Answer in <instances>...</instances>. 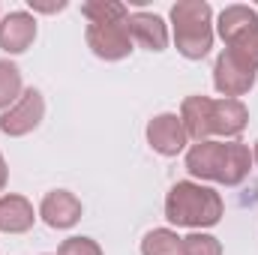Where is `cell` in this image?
<instances>
[{"mask_svg": "<svg viewBox=\"0 0 258 255\" xmlns=\"http://www.w3.org/2000/svg\"><path fill=\"white\" fill-rule=\"evenodd\" d=\"M258 72L243 66L240 60H234L228 51H222L213 63V87L225 96V99H237L243 93H249L255 87Z\"/></svg>", "mask_w": 258, "mask_h": 255, "instance_id": "7", "label": "cell"}, {"mask_svg": "<svg viewBox=\"0 0 258 255\" xmlns=\"http://www.w3.org/2000/svg\"><path fill=\"white\" fill-rule=\"evenodd\" d=\"M30 3V9L33 12H60V9H66V0H57V3H42V0H27Z\"/></svg>", "mask_w": 258, "mask_h": 255, "instance_id": "20", "label": "cell"}, {"mask_svg": "<svg viewBox=\"0 0 258 255\" xmlns=\"http://www.w3.org/2000/svg\"><path fill=\"white\" fill-rule=\"evenodd\" d=\"M174 45L186 60H201L213 48V9L204 0H177L171 6Z\"/></svg>", "mask_w": 258, "mask_h": 255, "instance_id": "3", "label": "cell"}, {"mask_svg": "<svg viewBox=\"0 0 258 255\" xmlns=\"http://www.w3.org/2000/svg\"><path fill=\"white\" fill-rule=\"evenodd\" d=\"M36 222V213H33V204L24 198V195H0V231L6 234H24L30 231Z\"/></svg>", "mask_w": 258, "mask_h": 255, "instance_id": "13", "label": "cell"}, {"mask_svg": "<svg viewBox=\"0 0 258 255\" xmlns=\"http://www.w3.org/2000/svg\"><path fill=\"white\" fill-rule=\"evenodd\" d=\"M180 120L192 141H207L213 135V99L210 96H186L180 105Z\"/></svg>", "mask_w": 258, "mask_h": 255, "instance_id": "12", "label": "cell"}, {"mask_svg": "<svg viewBox=\"0 0 258 255\" xmlns=\"http://www.w3.org/2000/svg\"><path fill=\"white\" fill-rule=\"evenodd\" d=\"M42 117H45V96L36 87H27L18 96V102L0 114V132L9 138H21L39 126Z\"/></svg>", "mask_w": 258, "mask_h": 255, "instance_id": "5", "label": "cell"}, {"mask_svg": "<svg viewBox=\"0 0 258 255\" xmlns=\"http://www.w3.org/2000/svg\"><path fill=\"white\" fill-rule=\"evenodd\" d=\"M141 255H183V237L171 228H153L141 240Z\"/></svg>", "mask_w": 258, "mask_h": 255, "instance_id": "15", "label": "cell"}, {"mask_svg": "<svg viewBox=\"0 0 258 255\" xmlns=\"http://www.w3.org/2000/svg\"><path fill=\"white\" fill-rule=\"evenodd\" d=\"M81 201H78V195L69 189H54L48 192L45 198H42V204H39V216H42V222L48 225V228H72L78 219H81Z\"/></svg>", "mask_w": 258, "mask_h": 255, "instance_id": "10", "label": "cell"}, {"mask_svg": "<svg viewBox=\"0 0 258 255\" xmlns=\"http://www.w3.org/2000/svg\"><path fill=\"white\" fill-rule=\"evenodd\" d=\"M36 39V18L24 9H15L0 18V48L6 54H24Z\"/></svg>", "mask_w": 258, "mask_h": 255, "instance_id": "9", "label": "cell"}, {"mask_svg": "<svg viewBox=\"0 0 258 255\" xmlns=\"http://www.w3.org/2000/svg\"><path fill=\"white\" fill-rule=\"evenodd\" d=\"M216 33L225 42V51L240 60L243 66L258 72V12L243 6V3H231L219 12L216 18Z\"/></svg>", "mask_w": 258, "mask_h": 255, "instance_id": "4", "label": "cell"}, {"mask_svg": "<svg viewBox=\"0 0 258 255\" xmlns=\"http://www.w3.org/2000/svg\"><path fill=\"white\" fill-rule=\"evenodd\" d=\"M81 15L90 24H108V21H126L129 9L120 0H87L81 3Z\"/></svg>", "mask_w": 258, "mask_h": 255, "instance_id": "16", "label": "cell"}, {"mask_svg": "<svg viewBox=\"0 0 258 255\" xmlns=\"http://www.w3.org/2000/svg\"><path fill=\"white\" fill-rule=\"evenodd\" d=\"M252 162L258 165V141H255V147H252Z\"/></svg>", "mask_w": 258, "mask_h": 255, "instance_id": "22", "label": "cell"}, {"mask_svg": "<svg viewBox=\"0 0 258 255\" xmlns=\"http://www.w3.org/2000/svg\"><path fill=\"white\" fill-rule=\"evenodd\" d=\"M183 255H222V243L213 234L192 231L183 237Z\"/></svg>", "mask_w": 258, "mask_h": 255, "instance_id": "18", "label": "cell"}, {"mask_svg": "<svg viewBox=\"0 0 258 255\" xmlns=\"http://www.w3.org/2000/svg\"><path fill=\"white\" fill-rule=\"evenodd\" d=\"M147 144L159 153V156H177L186 150L189 144V135L183 129L180 114H156L150 123H147Z\"/></svg>", "mask_w": 258, "mask_h": 255, "instance_id": "8", "label": "cell"}, {"mask_svg": "<svg viewBox=\"0 0 258 255\" xmlns=\"http://www.w3.org/2000/svg\"><path fill=\"white\" fill-rule=\"evenodd\" d=\"M249 123V108L240 99H213V135L237 138Z\"/></svg>", "mask_w": 258, "mask_h": 255, "instance_id": "14", "label": "cell"}, {"mask_svg": "<svg viewBox=\"0 0 258 255\" xmlns=\"http://www.w3.org/2000/svg\"><path fill=\"white\" fill-rule=\"evenodd\" d=\"M6 180H9V168H6V159H3V153H0V192L6 189Z\"/></svg>", "mask_w": 258, "mask_h": 255, "instance_id": "21", "label": "cell"}, {"mask_svg": "<svg viewBox=\"0 0 258 255\" xmlns=\"http://www.w3.org/2000/svg\"><path fill=\"white\" fill-rule=\"evenodd\" d=\"M57 255H102V246L93 237H69L60 243Z\"/></svg>", "mask_w": 258, "mask_h": 255, "instance_id": "19", "label": "cell"}, {"mask_svg": "<svg viewBox=\"0 0 258 255\" xmlns=\"http://www.w3.org/2000/svg\"><path fill=\"white\" fill-rule=\"evenodd\" d=\"M132 42L144 45L147 51H165L168 45V24L156 12H129L126 18Z\"/></svg>", "mask_w": 258, "mask_h": 255, "instance_id": "11", "label": "cell"}, {"mask_svg": "<svg viewBox=\"0 0 258 255\" xmlns=\"http://www.w3.org/2000/svg\"><path fill=\"white\" fill-rule=\"evenodd\" d=\"M87 48L99 60H123L132 54V36H129L126 21H108V24H87Z\"/></svg>", "mask_w": 258, "mask_h": 255, "instance_id": "6", "label": "cell"}, {"mask_svg": "<svg viewBox=\"0 0 258 255\" xmlns=\"http://www.w3.org/2000/svg\"><path fill=\"white\" fill-rule=\"evenodd\" d=\"M252 168V150L240 141H195L186 150V171L195 180L240 186Z\"/></svg>", "mask_w": 258, "mask_h": 255, "instance_id": "1", "label": "cell"}, {"mask_svg": "<svg viewBox=\"0 0 258 255\" xmlns=\"http://www.w3.org/2000/svg\"><path fill=\"white\" fill-rule=\"evenodd\" d=\"M225 213L222 195L192 180L174 183L165 195V219L177 228H213Z\"/></svg>", "mask_w": 258, "mask_h": 255, "instance_id": "2", "label": "cell"}, {"mask_svg": "<svg viewBox=\"0 0 258 255\" xmlns=\"http://www.w3.org/2000/svg\"><path fill=\"white\" fill-rule=\"evenodd\" d=\"M21 93H24L21 69L12 63V60H0V111L12 108Z\"/></svg>", "mask_w": 258, "mask_h": 255, "instance_id": "17", "label": "cell"}]
</instances>
